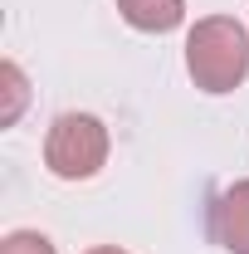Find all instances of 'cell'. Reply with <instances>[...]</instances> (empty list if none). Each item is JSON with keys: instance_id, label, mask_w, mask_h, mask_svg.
<instances>
[{"instance_id": "1", "label": "cell", "mask_w": 249, "mask_h": 254, "mask_svg": "<svg viewBox=\"0 0 249 254\" xmlns=\"http://www.w3.org/2000/svg\"><path fill=\"white\" fill-rule=\"evenodd\" d=\"M186 68L195 78V88L205 93H230L240 88L249 73V34L240 20L230 15H205L195 20V30L186 34Z\"/></svg>"}, {"instance_id": "2", "label": "cell", "mask_w": 249, "mask_h": 254, "mask_svg": "<svg viewBox=\"0 0 249 254\" xmlns=\"http://www.w3.org/2000/svg\"><path fill=\"white\" fill-rule=\"evenodd\" d=\"M44 161L63 181H88L108 161V127L98 123L93 113H63V118H54L49 137H44Z\"/></svg>"}, {"instance_id": "3", "label": "cell", "mask_w": 249, "mask_h": 254, "mask_svg": "<svg viewBox=\"0 0 249 254\" xmlns=\"http://www.w3.org/2000/svg\"><path fill=\"white\" fill-rule=\"evenodd\" d=\"M210 225H215V240L230 254H249V181H235L215 200Z\"/></svg>"}, {"instance_id": "4", "label": "cell", "mask_w": 249, "mask_h": 254, "mask_svg": "<svg viewBox=\"0 0 249 254\" xmlns=\"http://www.w3.org/2000/svg\"><path fill=\"white\" fill-rule=\"evenodd\" d=\"M118 10L132 30H147V34H166L186 20V0H118Z\"/></svg>"}, {"instance_id": "5", "label": "cell", "mask_w": 249, "mask_h": 254, "mask_svg": "<svg viewBox=\"0 0 249 254\" xmlns=\"http://www.w3.org/2000/svg\"><path fill=\"white\" fill-rule=\"evenodd\" d=\"M0 83H5V108H0V123L10 127L15 118H20V108H25V98H30V88H25V73H20V64H0Z\"/></svg>"}, {"instance_id": "6", "label": "cell", "mask_w": 249, "mask_h": 254, "mask_svg": "<svg viewBox=\"0 0 249 254\" xmlns=\"http://www.w3.org/2000/svg\"><path fill=\"white\" fill-rule=\"evenodd\" d=\"M0 254H54V245L39 230H15V235L0 240Z\"/></svg>"}, {"instance_id": "7", "label": "cell", "mask_w": 249, "mask_h": 254, "mask_svg": "<svg viewBox=\"0 0 249 254\" xmlns=\"http://www.w3.org/2000/svg\"><path fill=\"white\" fill-rule=\"evenodd\" d=\"M88 254H127V250H118V245H98V250H88Z\"/></svg>"}]
</instances>
